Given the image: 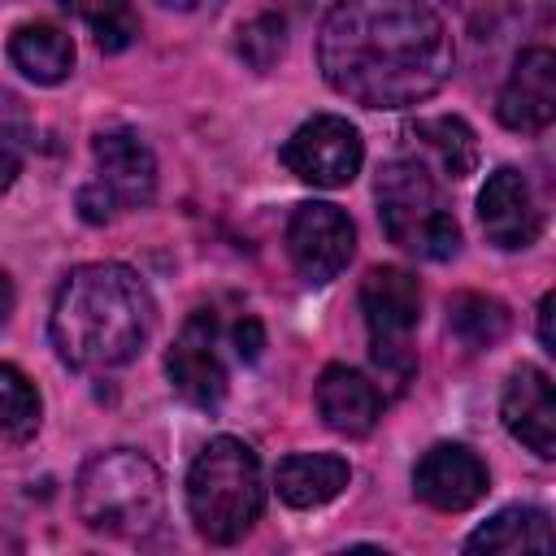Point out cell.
Instances as JSON below:
<instances>
[{
  "label": "cell",
  "instance_id": "13",
  "mask_svg": "<svg viewBox=\"0 0 556 556\" xmlns=\"http://www.w3.org/2000/svg\"><path fill=\"white\" fill-rule=\"evenodd\" d=\"M495 113L508 130H526V135L552 126V117H556V56H552V48H526L513 61V74L500 91Z\"/></svg>",
  "mask_w": 556,
  "mask_h": 556
},
{
  "label": "cell",
  "instance_id": "22",
  "mask_svg": "<svg viewBox=\"0 0 556 556\" xmlns=\"http://www.w3.org/2000/svg\"><path fill=\"white\" fill-rule=\"evenodd\" d=\"M61 4L74 9L91 26V35H96V43L104 52H122L139 30V22H135L126 0H61Z\"/></svg>",
  "mask_w": 556,
  "mask_h": 556
},
{
  "label": "cell",
  "instance_id": "6",
  "mask_svg": "<svg viewBox=\"0 0 556 556\" xmlns=\"http://www.w3.org/2000/svg\"><path fill=\"white\" fill-rule=\"evenodd\" d=\"M361 308H365V326H369L374 365L395 387H404L417 369V352H413V330L421 321L417 278L400 265H374L361 282Z\"/></svg>",
  "mask_w": 556,
  "mask_h": 556
},
{
  "label": "cell",
  "instance_id": "1",
  "mask_svg": "<svg viewBox=\"0 0 556 556\" xmlns=\"http://www.w3.org/2000/svg\"><path fill=\"white\" fill-rule=\"evenodd\" d=\"M452 35L421 0H339L317 30L326 83L365 109L430 100L452 74Z\"/></svg>",
  "mask_w": 556,
  "mask_h": 556
},
{
  "label": "cell",
  "instance_id": "11",
  "mask_svg": "<svg viewBox=\"0 0 556 556\" xmlns=\"http://www.w3.org/2000/svg\"><path fill=\"white\" fill-rule=\"evenodd\" d=\"M478 222H482V235L504 252H521L539 239L543 213H539L534 191L521 169L500 165L486 178V187L478 191Z\"/></svg>",
  "mask_w": 556,
  "mask_h": 556
},
{
  "label": "cell",
  "instance_id": "12",
  "mask_svg": "<svg viewBox=\"0 0 556 556\" xmlns=\"http://www.w3.org/2000/svg\"><path fill=\"white\" fill-rule=\"evenodd\" d=\"M417 495L439 513H465L486 495V465L465 443H434L413 469Z\"/></svg>",
  "mask_w": 556,
  "mask_h": 556
},
{
  "label": "cell",
  "instance_id": "25",
  "mask_svg": "<svg viewBox=\"0 0 556 556\" xmlns=\"http://www.w3.org/2000/svg\"><path fill=\"white\" fill-rule=\"evenodd\" d=\"M261 348H265V330H261V321H256V317H243V321L235 326V352H239V361H256Z\"/></svg>",
  "mask_w": 556,
  "mask_h": 556
},
{
  "label": "cell",
  "instance_id": "5",
  "mask_svg": "<svg viewBox=\"0 0 556 556\" xmlns=\"http://www.w3.org/2000/svg\"><path fill=\"white\" fill-rule=\"evenodd\" d=\"M382 230L395 248L421 256V261H447L460 248V226L452 208L443 204L434 178L417 161H387L374 182Z\"/></svg>",
  "mask_w": 556,
  "mask_h": 556
},
{
  "label": "cell",
  "instance_id": "21",
  "mask_svg": "<svg viewBox=\"0 0 556 556\" xmlns=\"http://www.w3.org/2000/svg\"><path fill=\"white\" fill-rule=\"evenodd\" d=\"M39 430V391L17 365H0V434L30 439Z\"/></svg>",
  "mask_w": 556,
  "mask_h": 556
},
{
  "label": "cell",
  "instance_id": "9",
  "mask_svg": "<svg viewBox=\"0 0 556 556\" xmlns=\"http://www.w3.org/2000/svg\"><path fill=\"white\" fill-rule=\"evenodd\" d=\"M165 374L174 391L195 408H217L226 395V365L217 352V321L213 313H191L165 356Z\"/></svg>",
  "mask_w": 556,
  "mask_h": 556
},
{
  "label": "cell",
  "instance_id": "7",
  "mask_svg": "<svg viewBox=\"0 0 556 556\" xmlns=\"http://www.w3.org/2000/svg\"><path fill=\"white\" fill-rule=\"evenodd\" d=\"M282 165L300 178V182H313V187H348L356 174H361V161H365V148H361V135L348 117H334V113H317L308 117L287 143H282Z\"/></svg>",
  "mask_w": 556,
  "mask_h": 556
},
{
  "label": "cell",
  "instance_id": "10",
  "mask_svg": "<svg viewBox=\"0 0 556 556\" xmlns=\"http://www.w3.org/2000/svg\"><path fill=\"white\" fill-rule=\"evenodd\" d=\"M96 182L104 200L117 208H143L156 195V156L135 130H100L96 135Z\"/></svg>",
  "mask_w": 556,
  "mask_h": 556
},
{
  "label": "cell",
  "instance_id": "15",
  "mask_svg": "<svg viewBox=\"0 0 556 556\" xmlns=\"http://www.w3.org/2000/svg\"><path fill=\"white\" fill-rule=\"evenodd\" d=\"M317 413L339 434H369L382 417V395L365 374L348 365H326L317 378Z\"/></svg>",
  "mask_w": 556,
  "mask_h": 556
},
{
  "label": "cell",
  "instance_id": "26",
  "mask_svg": "<svg viewBox=\"0 0 556 556\" xmlns=\"http://www.w3.org/2000/svg\"><path fill=\"white\" fill-rule=\"evenodd\" d=\"M552 308H556V295L547 291L543 304H539V339H543V352H556V339H552Z\"/></svg>",
  "mask_w": 556,
  "mask_h": 556
},
{
  "label": "cell",
  "instance_id": "18",
  "mask_svg": "<svg viewBox=\"0 0 556 556\" xmlns=\"http://www.w3.org/2000/svg\"><path fill=\"white\" fill-rule=\"evenodd\" d=\"M465 552H486V556L552 552V521L539 508H504L465 539Z\"/></svg>",
  "mask_w": 556,
  "mask_h": 556
},
{
  "label": "cell",
  "instance_id": "3",
  "mask_svg": "<svg viewBox=\"0 0 556 556\" xmlns=\"http://www.w3.org/2000/svg\"><path fill=\"white\" fill-rule=\"evenodd\" d=\"M78 517L109 539H148L165 521L161 469L130 447L100 452L78 473Z\"/></svg>",
  "mask_w": 556,
  "mask_h": 556
},
{
  "label": "cell",
  "instance_id": "14",
  "mask_svg": "<svg viewBox=\"0 0 556 556\" xmlns=\"http://www.w3.org/2000/svg\"><path fill=\"white\" fill-rule=\"evenodd\" d=\"M500 417L517 443H526L534 456L552 460L556 456V395L552 378L539 365H521L500 400Z\"/></svg>",
  "mask_w": 556,
  "mask_h": 556
},
{
  "label": "cell",
  "instance_id": "8",
  "mask_svg": "<svg viewBox=\"0 0 556 556\" xmlns=\"http://www.w3.org/2000/svg\"><path fill=\"white\" fill-rule=\"evenodd\" d=\"M356 252V226L339 204L308 200L287 222V256L300 269L304 282L321 287L343 274V265Z\"/></svg>",
  "mask_w": 556,
  "mask_h": 556
},
{
  "label": "cell",
  "instance_id": "20",
  "mask_svg": "<svg viewBox=\"0 0 556 556\" xmlns=\"http://www.w3.org/2000/svg\"><path fill=\"white\" fill-rule=\"evenodd\" d=\"M447 330L469 348H491L504 339L508 330V308L495 300V295H482V291H460L447 300Z\"/></svg>",
  "mask_w": 556,
  "mask_h": 556
},
{
  "label": "cell",
  "instance_id": "4",
  "mask_svg": "<svg viewBox=\"0 0 556 556\" xmlns=\"http://www.w3.org/2000/svg\"><path fill=\"white\" fill-rule=\"evenodd\" d=\"M265 504L261 460L243 439H208L187 469V508L208 543H235L252 530Z\"/></svg>",
  "mask_w": 556,
  "mask_h": 556
},
{
  "label": "cell",
  "instance_id": "23",
  "mask_svg": "<svg viewBox=\"0 0 556 556\" xmlns=\"http://www.w3.org/2000/svg\"><path fill=\"white\" fill-rule=\"evenodd\" d=\"M26 148H30V113L17 91L0 87V191L17 178Z\"/></svg>",
  "mask_w": 556,
  "mask_h": 556
},
{
  "label": "cell",
  "instance_id": "24",
  "mask_svg": "<svg viewBox=\"0 0 556 556\" xmlns=\"http://www.w3.org/2000/svg\"><path fill=\"white\" fill-rule=\"evenodd\" d=\"M282 48H287V26H282V17H274V13L252 17V22L239 30V52H243V61H248L252 70H269V65L282 56Z\"/></svg>",
  "mask_w": 556,
  "mask_h": 556
},
{
  "label": "cell",
  "instance_id": "16",
  "mask_svg": "<svg viewBox=\"0 0 556 556\" xmlns=\"http://www.w3.org/2000/svg\"><path fill=\"white\" fill-rule=\"evenodd\" d=\"M352 482V469L343 456L330 452H295L278 465L274 486L291 508H321Z\"/></svg>",
  "mask_w": 556,
  "mask_h": 556
},
{
  "label": "cell",
  "instance_id": "27",
  "mask_svg": "<svg viewBox=\"0 0 556 556\" xmlns=\"http://www.w3.org/2000/svg\"><path fill=\"white\" fill-rule=\"evenodd\" d=\"M9 313H13V282L9 274H0V326L9 321Z\"/></svg>",
  "mask_w": 556,
  "mask_h": 556
},
{
  "label": "cell",
  "instance_id": "17",
  "mask_svg": "<svg viewBox=\"0 0 556 556\" xmlns=\"http://www.w3.org/2000/svg\"><path fill=\"white\" fill-rule=\"evenodd\" d=\"M9 56H13V65L30 83H43V87L61 83L74 70V43L52 22H26V26H17L13 39H9Z\"/></svg>",
  "mask_w": 556,
  "mask_h": 556
},
{
  "label": "cell",
  "instance_id": "2",
  "mask_svg": "<svg viewBox=\"0 0 556 556\" xmlns=\"http://www.w3.org/2000/svg\"><path fill=\"white\" fill-rule=\"evenodd\" d=\"M152 317V295L130 265L91 261L56 287L48 330L70 369H117L148 343Z\"/></svg>",
  "mask_w": 556,
  "mask_h": 556
},
{
  "label": "cell",
  "instance_id": "19",
  "mask_svg": "<svg viewBox=\"0 0 556 556\" xmlns=\"http://www.w3.org/2000/svg\"><path fill=\"white\" fill-rule=\"evenodd\" d=\"M413 135L421 139V148L439 161L447 178H469L478 169V135L465 117H421Z\"/></svg>",
  "mask_w": 556,
  "mask_h": 556
}]
</instances>
